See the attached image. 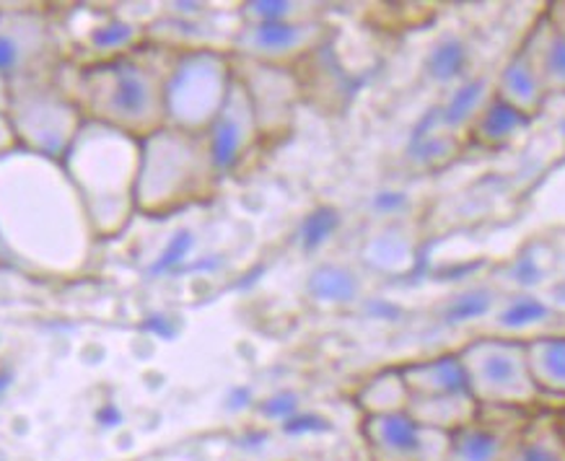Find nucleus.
<instances>
[{
  "label": "nucleus",
  "mask_w": 565,
  "mask_h": 461,
  "mask_svg": "<svg viewBox=\"0 0 565 461\" xmlns=\"http://www.w3.org/2000/svg\"><path fill=\"white\" fill-rule=\"evenodd\" d=\"M68 55L63 29L50 11L0 6V73L9 84L55 76Z\"/></svg>",
  "instance_id": "obj_8"
},
{
  "label": "nucleus",
  "mask_w": 565,
  "mask_h": 461,
  "mask_svg": "<svg viewBox=\"0 0 565 461\" xmlns=\"http://www.w3.org/2000/svg\"><path fill=\"white\" fill-rule=\"evenodd\" d=\"M526 361L545 399H565V334L526 337Z\"/></svg>",
  "instance_id": "obj_19"
},
{
  "label": "nucleus",
  "mask_w": 565,
  "mask_h": 461,
  "mask_svg": "<svg viewBox=\"0 0 565 461\" xmlns=\"http://www.w3.org/2000/svg\"><path fill=\"white\" fill-rule=\"evenodd\" d=\"M355 405L363 418H382V415H399L411 407V389H407L403 371L386 368L366 378L355 392Z\"/></svg>",
  "instance_id": "obj_20"
},
{
  "label": "nucleus",
  "mask_w": 565,
  "mask_h": 461,
  "mask_svg": "<svg viewBox=\"0 0 565 461\" xmlns=\"http://www.w3.org/2000/svg\"><path fill=\"white\" fill-rule=\"evenodd\" d=\"M234 71L236 78L242 81L244 88H247L265 143L267 140L286 136L294 125L296 101H299L301 92L294 71L270 68V65H257L249 61H236V57Z\"/></svg>",
  "instance_id": "obj_12"
},
{
  "label": "nucleus",
  "mask_w": 565,
  "mask_h": 461,
  "mask_svg": "<svg viewBox=\"0 0 565 461\" xmlns=\"http://www.w3.org/2000/svg\"><path fill=\"white\" fill-rule=\"evenodd\" d=\"M361 436L371 461H444L449 433L420 426L407 412L363 418Z\"/></svg>",
  "instance_id": "obj_11"
},
{
  "label": "nucleus",
  "mask_w": 565,
  "mask_h": 461,
  "mask_svg": "<svg viewBox=\"0 0 565 461\" xmlns=\"http://www.w3.org/2000/svg\"><path fill=\"white\" fill-rule=\"evenodd\" d=\"M493 96L498 101H503L505 107H511L522 117H526V120H534L545 109V84H542L540 73L534 71L532 61L526 57L522 47L503 63V68L493 84Z\"/></svg>",
  "instance_id": "obj_15"
},
{
  "label": "nucleus",
  "mask_w": 565,
  "mask_h": 461,
  "mask_svg": "<svg viewBox=\"0 0 565 461\" xmlns=\"http://www.w3.org/2000/svg\"><path fill=\"white\" fill-rule=\"evenodd\" d=\"M530 415L532 412L480 407V415L470 426L449 436L444 461H509L514 438Z\"/></svg>",
  "instance_id": "obj_13"
},
{
  "label": "nucleus",
  "mask_w": 565,
  "mask_h": 461,
  "mask_svg": "<svg viewBox=\"0 0 565 461\" xmlns=\"http://www.w3.org/2000/svg\"><path fill=\"white\" fill-rule=\"evenodd\" d=\"M205 143L211 148L213 163L218 169L221 180L228 174H236L242 167H247L252 156L265 143L263 132H259L255 107H252L247 88H244L239 78H234L232 92H228L221 111L215 115L211 128H207Z\"/></svg>",
  "instance_id": "obj_10"
},
{
  "label": "nucleus",
  "mask_w": 565,
  "mask_h": 461,
  "mask_svg": "<svg viewBox=\"0 0 565 461\" xmlns=\"http://www.w3.org/2000/svg\"><path fill=\"white\" fill-rule=\"evenodd\" d=\"M403 378L411 389V399H434L451 397V394L467 392L465 371L457 353H444L428 361H415L399 366Z\"/></svg>",
  "instance_id": "obj_16"
},
{
  "label": "nucleus",
  "mask_w": 565,
  "mask_h": 461,
  "mask_svg": "<svg viewBox=\"0 0 565 461\" xmlns=\"http://www.w3.org/2000/svg\"><path fill=\"white\" fill-rule=\"evenodd\" d=\"M148 42V26L132 21L117 11L96 13L94 24H88L76 40L78 50H86V63H102L111 57H122L143 47Z\"/></svg>",
  "instance_id": "obj_14"
},
{
  "label": "nucleus",
  "mask_w": 565,
  "mask_h": 461,
  "mask_svg": "<svg viewBox=\"0 0 565 461\" xmlns=\"http://www.w3.org/2000/svg\"><path fill=\"white\" fill-rule=\"evenodd\" d=\"M330 40V26L322 19L296 21V24H239L232 40L236 61H249L270 68L294 71Z\"/></svg>",
  "instance_id": "obj_9"
},
{
  "label": "nucleus",
  "mask_w": 565,
  "mask_h": 461,
  "mask_svg": "<svg viewBox=\"0 0 565 461\" xmlns=\"http://www.w3.org/2000/svg\"><path fill=\"white\" fill-rule=\"evenodd\" d=\"M467 392L480 407L490 410H542V392L534 384L526 361L524 337H480L457 351Z\"/></svg>",
  "instance_id": "obj_6"
},
{
  "label": "nucleus",
  "mask_w": 565,
  "mask_h": 461,
  "mask_svg": "<svg viewBox=\"0 0 565 461\" xmlns=\"http://www.w3.org/2000/svg\"><path fill=\"white\" fill-rule=\"evenodd\" d=\"M9 99H11V84L9 78L0 73V115H6V109H9Z\"/></svg>",
  "instance_id": "obj_26"
},
{
  "label": "nucleus",
  "mask_w": 565,
  "mask_h": 461,
  "mask_svg": "<svg viewBox=\"0 0 565 461\" xmlns=\"http://www.w3.org/2000/svg\"><path fill=\"white\" fill-rule=\"evenodd\" d=\"M550 24H553L557 32L565 34V0H555V3H547L545 11H542Z\"/></svg>",
  "instance_id": "obj_24"
},
{
  "label": "nucleus",
  "mask_w": 565,
  "mask_h": 461,
  "mask_svg": "<svg viewBox=\"0 0 565 461\" xmlns=\"http://www.w3.org/2000/svg\"><path fill=\"white\" fill-rule=\"evenodd\" d=\"M234 57L223 50L177 52L163 84L167 128L205 136L234 86Z\"/></svg>",
  "instance_id": "obj_7"
},
{
  "label": "nucleus",
  "mask_w": 565,
  "mask_h": 461,
  "mask_svg": "<svg viewBox=\"0 0 565 461\" xmlns=\"http://www.w3.org/2000/svg\"><path fill=\"white\" fill-rule=\"evenodd\" d=\"M557 418H561V426H563V430H565V412H557Z\"/></svg>",
  "instance_id": "obj_27"
},
{
  "label": "nucleus",
  "mask_w": 565,
  "mask_h": 461,
  "mask_svg": "<svg viewBox=\"0 0 565 461\" xmlns=\"http://www.w3.org/2000/svg\"><path fill=\"white\" fill-rule=\"evenodd\" d=\"M96 234L61 161L13 151L0 156V262L36 278H78Z\"/></svg>",
  "instance_id": "obj_1"
},
{
  "label": "nucleus",
  "mask_w": 565,
  "mask_h": 461,
  "mask_svg": "<svg viewBox=\"0 0 565 461\" xmlns=\"http://www.w3.org/2000/svg\"><path fill=\"white\" fill-rule=\"evenodd\" d=\"M17 148V138H13V130L9 120H6V115H0V156L9 153Z\"/></svg>",
  "instance_id": "obj_25"
},
{
  "label": "nucleus",
  "mask_w": 565,
  "mask_h": 461,
  "mask_svg": "<svg viewBox=\"0 0 565 461\" xmlns=\"http://www.w3.org/2000/svg\"><path fill=\"white\" fill-rule=\"evenodd\" d=\"M221 174L215 169L205 136L161 130L140 140V167L136 187V211L143 215H169L205 203L218 190Z\"/></svg>",
  "instance_id": "obj_4"
},
{
  "label": "nucleus",
  "mask_w": 565,
  "mask_h": 461,
  "mask_svg": "<svg viewBox=\"0 0 565 461\" xmlns=\"http://www.w3.org/2000/svg\"><path fill=\"white\" fill-rule=\"evenodd\" d=\"M407 415L420 422V426L441 430V433H455V430L470 426L480 415V405L472 399L470 392L451 394V397L434 399H411Z\"/></svg>",
  "instance_id": "obj_21"
},
{
  "label": "nucleus",
  "mask_w": 565,
  "mask_h": 461,
  "mask_svg": "<svg viewBox=\"0 0 565 461\" xmlns=\"http://www.w3.org/2000/svg\"><path fill=\"white\" fill-rule=\"evenodd\" d=\"M174 55V50L146 42L130 55L111 61L92 65L68 61L57 71V81L88 122L143 140L167 125L163 84Z\"/></svg>",
  "instance_id": "obj_2"
},
{
  "label": "nucleus",
  "mask_w": 565,
  "mask_h": 461,
  "mask_svg": "<svg viewBox=\"0 0 565 461\" xmlns=\"http://www.w3.org/2000/svg\"><path fill=\"white\" fill-rule=\"evenodd\" d=\"M526 125H530L526 117L505 107L495 96H490L486 107L478 111V117L470 125V138L482 148H505L522 136Z\"/></svg>",
  "instance_id": "obj_22"
},
{
  "label": "nucleus",
  "mask_w": 565,
  "mask_h": 461,
  "mask_svg": "<svg viewBox=\"0 0 565 461\" xmlns=\"http://www.w3.org/2000/svg\"><path fill=\"white\" fill-rule=\"evenodd\" d=\"M519 47L526 52L534 71L540 73L547 96L565 94V34L557 32L540 13Z\"/></svg>",
  "instance_id": "obj_17"
},
{
  "label": "nucleus",
  "mask_w": 565,
  "mask_h": 461,
  "mask_svg": "<svg viewBox=\"0 0 565 461\" xmlns=\"http://www.w3.org/2000/svg\"><path fill=\"white\" fill-rule=\"evenodd\" d=\"M236 13L244 24H296V21L322 19V9L303 0H249Z\"/></svg>",
  "instance_id": "obj_23"
},
{
  "label": "nucleus",
  "mask_w": 565,
  "mask_h": 461,
  "mask_svg": "<svg viewBox=\"0 0 565 461\" xmlns=\"http://www.w3.org/2000/svg\"><path fill=\"white\" fill-rule=\"evenodd\" d=\"M17 148L50 161L65 159L86 117L55 76L13 81L6 109Z\"/></svg>",
  "instance_id": "obj_5"
},
{
  "label": "nucleus",
  "mask_w": 565,
  "mask_h": 461,
  "mask_svg": "<svg viewBox=\"0 0 565 461\" xmlns=\"http://www.w3.org/2000/svg\"><path fill=\"white\" fill-rule=\"evenodd\" d=\"M140 140L128 132L84 122L65 153L63 169L86 207L96 239L122 234L136 215Z\"/></svg>",
  "instance_id": "obj_3"
},
{
  "label": "nucleus",
  "mask_w": 565,
  "mask_h": 461,
  "mask_svg": "<svg viewBox=\"0 0 565 461\" xmlns=\"http://www.w3.org/2000/svg\"><path fill=\"white\" fill-rule=\"evenodd\" d=\"M509 461H565V430L555 410H537L526 418Z\"/></svg>",
  "instance_id": "obj_18"
}]
</instances>
